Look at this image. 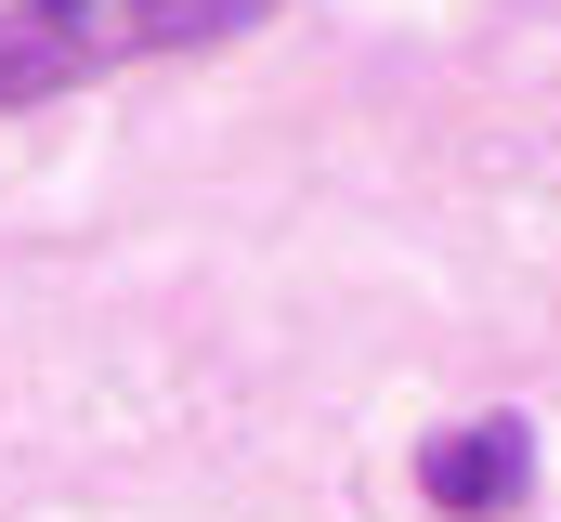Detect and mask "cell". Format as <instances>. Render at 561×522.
Here are the masks:
<instances>
[{"label":"cell","mask_w":561,"mask_h":522,"mask_svg":"<svg viewBox=\"0 0 561 522\" xmlns=\"http://www.w3.org/2000/svg\"><path fill=\"white\" fill-rule=\"evenodd\" d=\"M275 0H13L0 13V105H53V92L144 66V53H222Z\"/></svg>","instance_id":"obj_1"},{"label":"cell","mask_w":561,"mask_h":522,"mask_svg":"<svg viewBox=\"0 0 561 522\" xmlns=\"http://www.w3.org/2000/svg\"><path fill=\"white\" fill-rule=\"evenodd\" d=\"M523 484H536V431H523V418H470V431H444V444L419 457V497L457 510V522H470V510H510Z\"/></svg>","instance_id":"obj_2"}]
</instances>
